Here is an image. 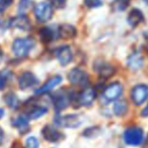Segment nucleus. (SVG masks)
<instances>
[{
	"label": "nucleus",
	"instance_id": "nucleus-19",
	"mask_svg": "<svg viewBox=\"0 0 148 148\" xmlns=\"http://www.w3.org/2000/svg\"><path fill=\"white\" fill-rule=\"evenodd\" d=\"M143 64V59L141 58V56H139L138 53H134L131 57L128 58V66L130 69L136 71L138 69H140Z\"/></svg>",
	"mask_w": 148,
	"mask_h": 148
},
{
	"label": "nucleus",
	"instance_id": "nucleus-5",
	"mask_svg": "<svg viewBox=\"0 0 148 148\" xmlns=\"http://www.w3.org/2000/svg\"><path fill=\"white\" fill-rule=\"evenodd\" d=\"M131 99L135 105H142L148 99V86L137 85L131 90Z\"/></svg>",
	"mask_w": 148,
	"mask_h": 148
},
{
	"label": "nucleus",
	"instance_id": "nucleus-21",
	"mask_svg": "<svg viewBox=\"0 0 148 148\" xmlns=\"http://www.w3.org/2000/svg\"><path fill=\"white\" fill-rule=\"evenodd\" d=\"M39 36H40V39L43 43H49L53 40V30L49 27H43L39 30Z\"/></svg>",
	"mask_w": 148,
	"mask_h": 148
},
{
	"label": "nucleus",
	"instance_id": "nucleus-28",
	"mask_svg": "<svg viewBox=\"0 0 148 148\" xmlns=\"http://www.w3.org/2000/svg\"><path fill=\"white\" fill-rule=\"evenodd\" d=\"M12 3H13V0H0V13L6 11V9L11 6Z\"/></svg>",
	"mask_w": 148,
	"mask_h": 148
},
{
	"label": "nucleus",
	"instance_id": "nucleus-24",
	"mask_svg": "<svg viewBox=\"0 0 148 148\" xmlns=\"http://www.w3.org/2000/svg\"><path fill=\"white\" fill-rule=\"evenodd\" d=\"M130 4V0H115L112 4V8L116 11H124Z\"/></svg>",
	"mask_w": 148,
	"mask_h": 148
},
{
	"label": "nucleus",
	"instance_id": "nucleus-1",
	"mask_svg": "<svg viewBox=\"0 0 148 148\" xmlns=\"http://www.w3.org/2000/svg\"><path fill=\"white\" fill-rule=\"evenodd\" d=\"M35 45V41L31 37L16 38L12 45V51L17 58H25Z\"/></svg>",
	"mask_w": 148,
	"mask_h": 148
},
{
	"label": "nucleus",
	"instance_id": "nucleus-16",
	"mask_svg": "<svg viewBox=\"0 0 148 148\" xmlns=\"http://www.w3.org/2000/svg\"><path fill=\"white\" fill-rule=\"evenodd\" d=\"M143 21V13L138 9V8H134L132 9L128 14V22L131 26H136Z\"/></svg>",
	"mask_w": 148,
	"mask_h": 148
},
{
	"label": "nucleus",
	"instance_id": "nucleus-37",
	"mask_svg": "<svg viewBox=\"0 0 148 148\" xmlns=\"http://www.w3.org/2000/svg\"><path fill=\"white\" fill-rule=\"evenodd\" d=\"M146 53H147V56H148V45H147V47H146Z\"/></svg>",
	"mask_w": 148,
	"mask_h": 148
},
{
	"label": "nucleus",
	"instance_id": "nucleus-22",
	"mask_svg": "<svg viewBox=\"0 0 148 148\" xmlns=\"http://www.w3.org/2000/svg\"><path fill=\"white\" fill-rule=\"evenodd\" d=\"M47 112V109L45 107H35L28 113L27 118L29 119H38L43 116Z\"/></svg>",
	"mask_w": 148,
	"mask_h": 148
},
{
	"label": "nucleus",
	"instance_id": "nucleus-25",
	"mask_svg": "<svg viewBox=\"0 0 148 148\" xmlns=\"http://www.w3.org/2000/svg\"><path fill=\"white\" fill-rule=\"evenodd\" d=\"M39 143L38 140L36 139V137L34 136H29L25 141V148H38Z\"/></svg>",
	"mask_w": 148,
	"mask_h": 148
},
{
	"label": "nucleus",
	"instance_id": "nucleus-14",
	"mask_svg": "<svg viewBox=\"0 0 148 148\" xmlns=\"http://www.w3.org/2000/svg\"><path fill=\"white\" fill-rule=\"evenodd\" d=\"M62 81V77L60 76H55L53 77V78H51L49 81H47V83H45L43 86H41L39 89H37L36 91H35V94L36 95H41V94H45L47 93V92L51 91L55 87H57L58 85L60 84V82Z\"/></svg>",
	"mask_w": 148,
	"mask_h": 148
},
{
	"label": "nucleus",
	"instance_id": "nucleus-34",
	"mask_svg": "<svg viewBox=\"0 0 148 148\" xmlns=\"http://www.w3.org/2000/svg\"><path fill=\"white\" fill-rule=\"evenodd\" d=\"M143 148H148V136H147L146 140H145L144 144H143Z\"/></svg>",
	"mask_w": 148,
	"mask_h": 148
},
{
	"label": "nucleus",
	"instance_id": "nucleus-6",
	"mask_svg": "<svg viewBox=\"0 0 148 148\" xmlns=\"http://www.w3.org/2000/svg\"><path fill=\"white\" fill-rule=\"evenodd\" d=\"M69 81L72 85L75 86H85L89 82V76L86 72L80 70V69H73L69 73Z\"/></svg>",
	"mask_w": 148,
	"mask_h": 148
},
{
	"label": "nucleus",
	"instance_id": "nucleus-4",
	"mask_svg": "<svg viewBox=\"0 0 148 148\" xmlns=\"http://www.w3.org/2000/svg\"><path fill=\"white\" fill-rule=\"evenodd\" d=\"M123 93V87L120 83L115 82L110 84L103 92V99L107 102L116 101Z\"/></svg>",
	"mask_w": 148,
	"mask_h": 148
},
{
	"label": "nucleus",
	"instance_id": "nucleus-20",
	"mask_svg": "<svg viewBox=\"0 0 148 148\" xmlns=\"http://www.w3.org/2000/svg\"><path fill=\"white\" fill-rule=\"evenodd\" d=\"M4 102L6 103V105L8 107L12 108V109H15L19 105V99L14 93H8L4 96Z\"/></svg>",
	"mask_w": 148,
	"mask_h": 148
},
{
	"label": "nucleus",
	"instance_id": "nucleus-11",
	"mask_svg": "<svg viewBox=\"0 0 148 148\" xmlns=\"http://www.w3.org/2000/svg\"><path fill=\"white\" fill-rule=\"evenodd\" d=\"M96 99V91L93 88H86L79 96V103L82 106L92 105Z\"/></svg>",
	"mask_w": 148,
	"mask_h": 148
},
{
	"label": "nucleus",
	"instance_id": "nucleus-38",
	"mask_svg": "<svg viewBox=\"0 0 148 148\" xmlns=\"http://www.w3.org/2000/svg\"><path fill=\"white\" fill-rule=\"evenodd\" d=\"M144 1H145V2H146V3L148 4V0H144Z\"/></svg>",
	"mask_w": 148,
	"mask_h": 148
},
{
	"label": "nucleus",
	"instance_id": "nucleus-2",
	"mask_svg": "<svg viewBox=\"0 0 148 148\" xmlns=\"http://www.w3.org/2000/svg\"><path fill=\"white\" fill-rule=\"evenodd\" d=\"M124 142L131 146H138L143 142V130L139 127H130L123 134Z\"/></svg>",
	"mask_w": 148,
	"mask_h": 148
},
{
	"label": "nucleus",
	"instance_id": "nucleus-36",
	"mask_svg": "<svg viewBox=\"0 0 148 148\" xmlns=\"http://www.w3.org/2000/svg\"><path fill=\"white\" fill-rule=\"evenodd\" d=\"M1 59H2V51L0 49V60H1Z\"/></svg>",
	"mask_w": 148,
	"mask_h": 148
},
{
	"label": "nucleus",
	"instance_id": "nucleus-8",
	"mask_svg": "<svg viewBox=\"0 0 148 148\" xmlns=\"http://www.w3.org/2000/svg\"><path fill=\"white\" fill-rule=\"evenodd\" d=\"M43 138L51 143H57L64 138V135L51 125H45L41 130Z\"/></svg>",
	"mask_w": 148,
	"mask_h": 148
},
{
	"label": "nucleus",
	"instance_id": "nucleus-12",
	"mask_svg": "<svg viewBox=\"0 0 148 148\" xmlns=\"http://www.w3.org/2000/svg\"><path fill=\"white\" fill-rule=\"evenodd\" d=\"M9 26H12V27L18 28V29L21 30H28L30 28V21L28 19V17L24 14H21V15H18L16 17L12 18L9 21Z\"/></svg>",
	"mask_w": 148,
	"mask_h": 148
},
{
	"label": "nucleus",
	"instance_id": "nucleus-33",
	"mask_svg": "<svg viewBox=\"0 0 148 148\" xmlns=\"http://www.w3.org/2000/svg\"><path fill=\"white\" fill-rule=\"evenodd\" d=\"M11 148H22V146L19 144V143L16 142V143H14V144L12 145V147H11Z\"/></svg>",
	"mask_w": 148,
	"mask_h": 148
},
{
	"label": "nucleus",
	"instance_id": "nucleus-27",
	"mask_svg": "<svg viewBox=\"0 0 148 148\" xmlns=\"http://www.w3.org/2000/svg\"><path fill=\"white\" fill-rule=\"evenodd\" d=\"M49 2H51L49 4L53 7L58 8V9H62L66 6V0H49Z\"/></svg>",
	"mask_w": 148,
	"mask_h": 148
},
{
	"label": "nucleus",
	"instance_id": "nucleus-10",
	"mask_svg": "<svg viewBox=\"0 0 148 148\" xmlns=\"http://www.w3.org/2000/svg\"><path fill=\"white\" fill-rule=\"evenodd\" d=\"M18 84H19V88L21 90H26L28 88H31L32 86L37 84V79L32 73L30 72H24L23 74L20 76L19 80H18Z\"/></svg>",
	"mask_w": 148,
	"mask_h": 148
},
{
	"label": "nucleus",
	"instance_id": "nucleus-3",
	"mask_svg": "<svg viewBox=\"0 0 148 148\" xmlns=\"http://www.w3.org/2000/svg\"><path fill=\"white\" fill-rule=\"evenodd\" d=\"M34 15L39 23L49 21L53 16V6L49 2H39L34 7Z\"/></svg>",
	"mask_w": 148,
	"mask_h": 148
},
{
	"label": "nucleus",
	"instance_id": "nucleus-26",
	"mask_svg": "<svg viewBox=\"0 0 148 148\" xmlns=\"http://www.w3.org/2000/svg\"><path fill=\"white\" fill-rule=\"evenodd\" d=\"M30 5V0H20L19 5H18V11L20 13L25 12V10H27V8Z\"/></svg>",
	"mask_w": 148,
	"mask_h": 148
},
{
	"label": "nucleus",
	"instance_id": "nucleus-13",
	"mask_svg": "<svg viewBox=\"0 0 148 148\" xmlns=\"http://www.w3.org/2000/svg\"><path fill=\"white\" fill-rule=\"evenodd\" d=\"M71 103L70 96L66 93H58L53 97V105L57 111H62Z\"/></svg>",
	"mask_w": 148,
	"mask_h": 148
},
{
	"label": "nucleus",
	"instance_id": "nucleus-23",
	"mask_svg": "<svg viewBox=\"0 0 148 148\" xmlns=\"http://www.w3.org/2000/svg\"><path fill=\"white\" fill-rule=\"evenodd\" d=\"M114 73H115V69L111 64H103L100 68V75L105 79L112 77L114 75Z\"/></svg>",
	"mask_w": 148,
	"mask_h": 148
},
{
	"label": "nucleus",
	"instance_id": "nucleus-7",
	"mask_svg": "<svg viewBox=\"0 0 148 148\" xmlns=\"http://www.w3.org/2000/svg\"><path fill=\"white\" fill-rule=\"evenodd\" d=\"M55 123L58 126L66 127V128H76L81 124V119L77 114H70V115L57 117L55 119Z\"/></svg>",
	"mask_w": 148,
	"mask_h": 148
},
{
	"label": "nucleus",
	"instance_id": "nucleus-32",
	"mask_svg": "<svg viewBox=\"0 0 148 148\" xmlns=\"http://www.w3.org/2000/svg\"><path fill=\"white\" fill-rule=\"evenodd\" d=\"M3 140H4V131L2 128H0V145L2 144Z\"/></svg>",
	"mask_w": 148,
	"mask_h": 148
},
{
	"label": "nucleus",
	"instance_id": "nucleus-17",
	"mask_svg": "<svg viewBox=\"0 0 148 148\" xmlns=\"http://www.w3.org/2000/svg\"><path fill=\"white\" fill-rule=\"evenodd\" d=\"M12 125L13 127L17 128L20 133L26 132L28 129V118L25 116H19L12 121Z\"/></svg>",
	"mask_w": 148,
	"mask_h": 148
},
{
	"label": "nucleus",
	"instance_id": "nucleus-15",
	"mask_svg": "<svg viewBox=\"0 0 148 148\" xmlns=\"http://www.w3.org/2000/svg\"><path fill=\"white\" fill-rule=\"evenodd\" d=\"M59 36L62 39H71L73 37L76 36L77 29L75 26L71 25V24H62L59 27Z\"/></svg>",
	"mask_w": 148,
	"mask_h": 148
},
{
	"label": "nucleus",
	"instance_id": "nucleus-9",
	"mask_svg": "<svg viewBox=\"0 0 148 148\" xmlns=\"http://www.w3.org/2000/svg\"><path fill=\"white\" fill-rule=\"evenodd\" d=\"M56 57L62 66H66L73 60V53L72 49L69 45H62L57 49L56 51Z\"/></svg>",
	"mask_w": 148,
	"mask_h": 148
},
{
	"label": "nucleus",
	"instance_id": "nucleus-35",
	"mask_svg": "<svg viewBox=\"0 0 148 148\" xmlns=\"http://www.w3.org/2000/svg\"><path fill=\"white\" fill-rule=\"evenodd\" d=\"M3 115H4V110L0 108V119H1L2 117H3Z\"/></svg>",
	"mask_w": 148,
	"mask_h": 148
},
{
	"label": "nucleus",
	"instance_id": "nucleus-18",
	"mask_svg": "<svg viewBox=\"0 0 148 148\" xmlns=\"http://www.w3.org/2000/svg\"><path fill=\"white\" fill-rule=\"evenodd\" d=\"M127 109H128V105H127V102L125 100H119V101H117L114 104L113 107L114 114L116 116H118V117L125 115L127 112Z\"/></svg>",
	"mask_w": 148,
	"mask_h": 148
},
{
	"label": "nucleus",
	"instance_id": "nucleus-29",
	"mask_svg": "<svg viewBox=\"0 0 148 148\" xmlns=\"http://www.w3.org/2000/svg\"><path fill=\"white\" fill-rule=\"evenodd\" d=\"M85 5L89 8L99 7L102 5V1L101 0H85Z\"/></svg>",
	"mask_w": 148,
	"mask_h": 148
},
{
	"label": "nucleus",
	"instance_id": "nucleus-30",
	"mask_svg": "<svg viewBox=\"0 0 148 148\" xmlns=\"http://www.w3.org/2000/svg\"><path fill=\"white\" fill-rule=\"evenodd\" d=\"M5 84H6V81H5V78L4 77H1L0 76V90H2L5 87Z\"/></svg>",
	"mask_w": 148,
	"mask_h": 148
},
{
	"label": "nucleus",
	"instance_id": "nucleus-31",
	"mask_svg": "<svg viewBox=\"0 0 148 148\" xmlns=\"http://www.w3.org/2000/svg\"><path fill=\"white\" fill-rule=\"evenodd\" d=\"M141 116H143V117H148V104H147L146 107L142 110V112H141Z\"/></svg>",
	"mask_w": 148,
	"mask_h": 148
}]
</instances>
